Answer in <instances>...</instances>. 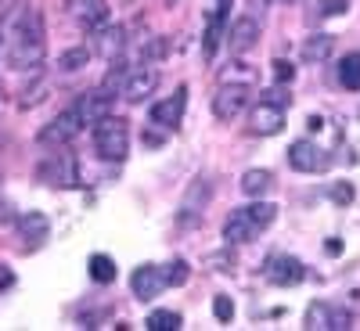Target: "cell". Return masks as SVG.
Here are the masks:
<instances>
[{"instance_id": "obj_18", "label": "cell", "mask_w": 360, "mask_h": 331, "mask_svg": "<svg viewBox=\"0 0 360 331\" xmlns=\"http://www.w3.org/2000/svg\"><path fill=\"white\" fill-rule=\"evenodd\" d=\"M270 188H274V176H270V169H245L242 173V191L249 198H263Z\"/></svg>"}, {"instance_id": "obj_11", "label": "cell", "mask_w": 360, "mask_h": 331, "mask_svg": "<svg viewBox=\"0 0 360 331\" xmlns=\"http://www.w3.org/2000/svg\"><path fill=\"white\" fill-rule=\"evenodd\" d=\"M227 44L234 54H245L259 44V22L252 15H242V18H234L231 29H227Z\"/></svg>"}, {"instance_id": "obj_8", "label": "cell", "mask_w": 360, "mask_h": 331, "mask_svg": "<svg viewBox=\"0 0 360 331\" xmlns=\"http://www.w3.org/2000/svg\"><path fill=\"white\" fill-rule=\"evenodd\" d=\"M184 105H188V86H176L173 98L152 105V123L162 126V130H176L180 119H184Z\"/></svg>"}, {"instance_id": "obj_5", "label": "cell", "mask_w": 360, "mask_h": 331, "mask_svg": "<svg viewBox=\"0 0 360 331\" xmlns=\"http://www.w3.org/2000/svg\"><path fill=\"white\" fill-rule=\"evenodd\" d=\"M130 288H134V295L141 299V303H152V299L162 295V288H166L162 266H155V263L137 266V270H134V278H130Z\"/></svg>"}, {"instance_id": "obj_6", "label": "cell", "mask_w": 360, "mask_h": 331, "mask_svg": "<svg viewBox=\"0 0 360 331\" xmlns=\"http://www.w3.org/2000/svg\"><path fill=\"white\" fill-rule=\"evenodd\" d=\"M281 126H285V108L274 101H259L249 115V130L256 137H274V134H281Z\"/></svg>"}, {"instance_id": "obj_20", "label": "cell", "mask_w": 360, "mask_h": 331, "mask_svg": "<svg viewBox=\"0 0 360 331\" xmlns=\"http://www.w3.org/2000/svg\"><path fill=\"white\" fill-rule=\"evenodd\" d=\"M86 266H90V278H94L98 285H112V281H115V274H119V270H115V259H112V256H105V252H94Z\"/></svg>"}, {"instance_id": "obj_9", "label": "cell", "mask_w": 360, "mask_h": 331, "mask_svg": "<svg viewBox=\"0 0 360 331\" xmlns=\"http://www.w3.org/2000/svg\"><path fill=\"white\" fill-rule=\"evenodd\" d=\"M263 274H266V281H270V285L288 288V285H299V281H303L307 270H303V263H299L295 256H274V259L266 263Z\"/></svg>"}, {"instance_id": "obj_31", "label": "cell", "mask_w": 360, "mask_h": 331, "mask_svg": "<svg viewBox=\"0 0 360 331\" xmlns=\"http://www.w3.org/2000/svg\"><path fill=\"white\" fill-rule=\"evenodd\" d=\"M213 313H217V320H220V324H231V317H234V303H231V295H217V299H213Z\"/></svg>"}, {"instance_id": "obj_13", "label": "cell", "mask_w": 360, "mask_h": 331, "mask_svg": "<svg viewBox=\"0 0 360 331\" xmlns=\"http://www.w3.org/2000/svg\"><path fill=\"white\" fill-rule=\"evenodd\" d=\"M256 234H259V231H256V223L249 220L245 209L231 213V216H227V223H224V238H227V245H245V242H252Z\"/></svg>"}, {"instance_id": "obj_14", "label": "cell", "mask_w": 360, "mask_h": 331, "mask_svg": "<svg viewBox=\"0 0 360 331\" xmlns=\"http://www.w3.org/2000/svg\"><path fill=\"white\" fill-rule=\"evenodd\" d=\"M79 15V25L86 29V33H101V29L112 22V8L105 4V0H86L83 8H72Z\"/></svg>"}, {"instance_id": "obj_28", "label": "cell", "mask_w": 360, "mask_h": 331, "mask_svg": "<svg viewBox=\"0 0 360 331\" xmlns=\"http://www.w3.org/2000/svg\"><path fill=\"white\" fill-rule=\"evenodd\" d=\"M162 274H166V288H169V285H184L191 270H188V263H184V259H173V263L162 270Z\"/></svg>"}, {"instance_id": "obj_27", "label": "cell", "mask_w": 360, "mask_h": 331, "mask_svg": "<svg viewBox=\"0 0 360 331\" xmlns=\"http://www.w3.org/2000/svg\"><path fill=\"white\" fill-rule=\"evenodd\" d=\"M44 90H47V79H37L33 86H25L22 90V98H18V108H33L44 101Z\"/></svg>"}, {"instance_id": "obj_38", "label": "cell", "mask_w": 360, "mask_h": 331, "mask_svg": "<svg viewBox=\"0 0 360 331\" xmlns=\"http://www.w3.org/2000/svg\"><path fill=\"white\" fill-rule=\"evenodd\" d=\"M227 8H231V0H217V15L227 18Z\"/></svg>"}, {"instance_id": "obj_12", "label": "cell", "mask_w": 360, "mask_h": 331, "mask_svg": "<svg viewBox=\"0 0 360 331\" xmlns=\"http://www.w3.org/2000/svg\"><path fill=\"white\" fill-rule=\"evenodd\" d=\"M155 86H159V72H155V69H137V72H130L127 83H123V98H127L130 105H141V101L152 98Z\"/></svg>"}, {"instance_id": "obj_37", "label": "cell", "mask_w": 360, "mask_h": 331, "mask_svg": "<svg viewBox=\"0 0 360 331\" xmlns=\"http://www.w3.org/2000/svg\"><path fill=\"white\" fill-rule=\"evenodd\" d=\"M8 288H15V270L0 263V292H8Z\"/></svg>"}, {"instance_id": "obj_39", "label": "cell", "mask_w": 360, "mask_h": 331, "mask_svg": "<svg viewBox=\"0 0 360 331\" xmlns=\"http://www.w3.org/2000/svg\"><path fill=\"white\" fill-rule=\"evenodd\" d=\"M259 4H266V0H252V8H259ZM278 4H292V0H278Z\"/></svg>"}, {"instance_id": "obj_10", "label": "cell", "mask_w": 360, "mask_h": 331, "mask_svg": "<svg viewBox=\"0 0 360 331\" xmlns=\"http://www.w3.org/2000/svg\"><path fill=\"white\" fill-rule=\"evenodd\" d=\"M288 166L299 169V173H317V169L328 166V155L321 152L314 141H295V144L288 148Z\"/></svg>"}, {"instance_id": "obj_1", "label": "cell", "mask_w": 360, "mask_h": 331, "mask_svg": "<svg viewBox=\"0 0 360 331\" xmlns=\"http://www.w3.org/2000/svg\"><path fill=\"white\" fill-rule=\"evenodd\" d=\"M47 54V29H44V15L37 8H25L15 25H11V44H8V65L18 72L40 69Z\"/></svg>"}, {"instance_id": "obj_7", "label": "cell", "mask_w": 360, "mask_h": 331, "mask_svg": "<svg viewBox=\"0 0 360 331\" xmlns=\"http://www.w3.org/2000/svg\"><path fill=\"white\" fill-rule=\"evenodd\" d=\"M112 98L115 94H108L105 86L101 90H86V94L72 105L79 112V119H83V126H94V123H101L105 115H112Z\"/></svg>"}, {"instance_id": "obj_35", "label": "cell", "mask_w": 360, "mask_h": 331, "mask_svg": "<svg viewBox=\"0 0 360 331\" xmlns=\"http://www.w3.org/2000/svg\"><path fill=\"white\" fill-rule=\"evenodd\" d=\"M274 79H278V83H292V79H295V65L285 62V58H278V62H274Z\"/></svg>"}, {"instance_id": "obj_22", "label": "cell", "mask_w": 360, "mask_h": 331, "mask_svg": "<svg viewBox=\"0 0 360 331\" xmlns=\"http://www.w3.org/2000/svg\"><path fill=\"white\" fill-rule=\"evenodd\" d=\"M86 62H90V51L86 47H69V51L58 54V69H62V72H79Z\"/></svg>"}, {"instance_id": "obj_15", "label": "cell", "mask_w": 360, "mask_h": 331, "mask_svg": "<svg viewBox=\"0 0 360 331\" xmlns=\"http://www.w3.org/2000/svg\"><path fill=\"white\" fill-rule=\"evenodd\" d=\"M18 231H22V238H25V245L37 249V245H44L47 238H51V220L33 209V213H25V216L18 220Z\"/></svg>"}, {"instance_id": "obj_23", "label": "cell", "mask_w": 360, "mask_h": 331, "mask_svg": "<svg viewBox=\"0 0 360 331\" xmlns=\"http://www.w3.org/2000/svg\"><path fill=\"white\" fill-rule=\"evenodd\" d=\"M245 213H249V220L256 223V231H263V227H270L274 223V216H278V209L270 205V202H252V205H245Z\"/></svg>"}, {"instance_id": "obj_3", "label": "cell", "mask_w": 360, "mask_h": 331, "mask_svg": "<svg viewBox=\"0 0 360 331\" xmlns=\"http://www.w3.org/2000/svg\"><path fill=\"white\" fill-rule=\"evenodd\" d=\"M249 94L252 90L245 83H220V90L213 94V115L220 119V123H231V119H238L245 112Z\"/></svg>"}, {"instance_id": "obj_26", "label": "cell", "mask_w": 360, "mask_h": 331, "mask_svg": "<svg viewBox=\"0 0 360 331\" xmlns=\"http://www.w3.org/2000/svg\"><path fill=\"white\" fill-rule=\"evenodd\" d=\"M224 83H256V69H249L245 62H234L231 69H224Z\"/></svg>"}, {"instance_id": "obj_29", "label": "cell", "mask_w": 360, "mask_h": 331, "mask_svg": "<svg viewBox=\"0 0 360 331\" xmlns=\"http://www.w3.org/2000/svg\"><path fill=\"white\" fill-rule=\"evenodd\" d=\"M205 263L213 266V270H220V274H234V266H238L231 252H209V256H205Z\"/></svg>"}, {"instance_id": "obj_25", "label": "cell", "mask_w": 360, "mask_h": 331, "mask_svg": "<svg viewBox=\"0 0 360 331\" xmlns=\"http://www.w3.org/2000/svg\"><path fill=\"white\" fill-rule=\"evenodd\" d=\"M148 327L152 331H176L180 327V313L176 310H155L152 317H148Z\"/></svg>"}, {"instance_id": "obj_33", "label": "cell", "mask_w": 360, "mask_h": 331, "mask_svg": "<svg viewBox=\"0 0 360 331\" xmlns=\"http://www.w3.org/2000/svg\"><path fill=\"white\" fill-rule=\"evenodd\" d=\"M353 195H356V191H353V184H346V180L332 184V202H335V205H349V202H353Z\"/></svg>"}, {"instance_id": "obj_16", "label": "cell", "mask_w": 360, "mask_h": 331, "mask_svg": "<svg viewBox=\"0 0 360 331\" xmlns=\"http://www.w3.org/2000/svg\"><path fill=\"white\" fill-rule=\"evenodd\" d=\"M209 198H213V184H209V180H195V184L188 188V195H184V202H180V216L184 220H191L198 209H205L209 205Z\"/></svg>"}, {"instance_id": "obj_24", "label": "cell", "mask_w": 360, "mask_h": 331, "mask_svg": "<svg viewBox=\"0 0 360 331\" xmlns=\"http://www.w3.org/2000/svg\"><path fill=\"white\" fill-rule=\"evenodd\" d=\"M98 47H101V54H105V58H115V51L123 47V29H119V25H115V29H112V25H105L101 33H98Z\"/></svg>"}, {"instance_id": "obj_21", "label": "cell", "mask_w": 360, "mask_h": 331, "mask_svg": "<svg viewBox=\"0 0 360 331\" xmlns=\"http://www.w3.org/2000/svg\"><path fill=\"white\" fill-rule=\"evenodd\" d=\"M339 83L346 90H360V51L346 54L342 58V65H339Z\"/></svg>"}, {"instance_id": "obj_2", "label": "cell", "mask_w": 360, "mask_h": 331, "mask_svg": "<svg viewBox=\"0 0 360 331\" xmlns=\"http://www.w3.org/2000/svg\"><path fill=\"white\" fill-rule=\"evenodd\" d=\"M94 152L105 162H123L130 152V126L123 115H105L101 123H94Z\"/></svg>"}, {"instance_id": "obj_36", "label": "cell", "mask_w": 360, "mask_h": 331, "mask_svg": "<svg viewBox=\"0 0 360 331\" xmlns=\"http://www.w3.org/2000/svg\"><path fill=\"white\" fill-rule=\"evenodd\" d=\"M349 11V0H324L321 15H346Z\"/></svg>"}, {"instance_id": "obj_34", "label": "cell", "mask_w": 360, "mask_h": 331, "mask_svg": "<svg viewBox=\"0 0 360 331\" xmlns=\"http://www.w3.org/2000/svg\"><path fill=\"white\" fill-rule=\"evenodd\" d=\"M220 15H213V22H209V33H205V54H213L217 51V40H220Z\"/></svg>"}, {"instance_id": "obj_32", "label": "cell", "mask_w": 360, "mask_h": 331, "mask_svg": "<svg viewBox=\"0 0 360 331\" xmlns=\"http://www.w3.org/2000/svg\"><path fill=\"white\" fill-rule=\"evenodd\" d=\"M353 327V313L349 310H332L328 313V331H346Z\"/></svg>"}, {"instance_id": "obj_4", "label": "cell", "mask_w": 360, "mask_h": 331, "mask_svg": "<svg viewBox=\"0 0 360 331\" xmlns=\"http://www.w3.org/2000/svg\"><path fill=\"white\" fill-rule=\"evenodd\" d=\"M79 130H83L79 112H76V108H65V112H58L51 123L40 130V144H47V148H62V144H69Z\"/></svg>"}, {"instance_id": "obj_17", "label": "cell", "mask_w": 360, "mask_h": 331, "mask_svg": "<svg viewBox=\"0 0 360 331\" xmlns=\"http://www.w3.org/2000/svg\"><path fill=\"white\" fill-rule=\"evenodd\" d=\"M40 176L47 180V184H62V188H72L76 184V166H72V159H65L62 155V162H58V159H51V162H44L40 166Z\"/></svg>"}, {"instance_id": "obj_30", "label": "cell", "mask_w": 360, "mask_h": 331, "mask_svg": "<svg viewBox=\"0 0 360 331\" xmlns=\"http://www.w3.org/2000/svg\"><path fill=\"white\" fill-rule=\"evenodd\" d=\"M328 313H332V306L314 303V306L307 310V327H328Z\"/></svg>"}, {"instance_id": "obj_19", "label": "cell", "mask_w": 360, "mask_h": 331, "mask_svg": "<svg viewBox=\"0 0 360 331\" xmlns=\"http://www.w3.org/2000/svg\"><path fill=\"white\" fill-rule=\"evenodd\" d=\"M332 47H335V37H332V33H317V37H310V40L303 44V62L321 65L324 58L332 54Z\"/></svg>"}]
</instances>
